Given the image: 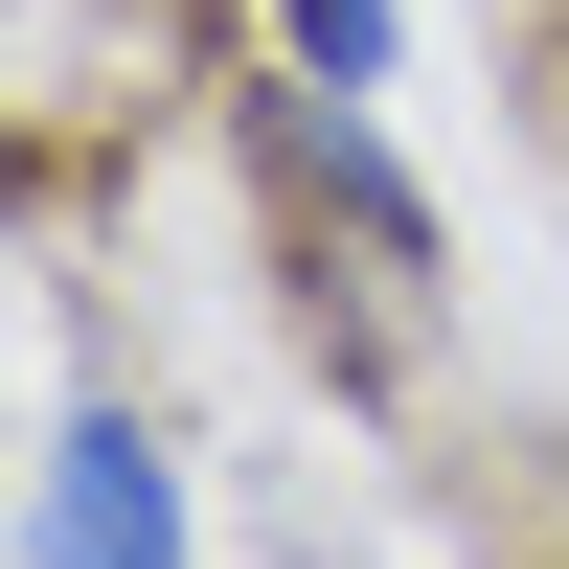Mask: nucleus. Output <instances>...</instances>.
I'll return each instance as SVG.
<instances>
[{
	"instance_id": "f257e3e1",
	"label": "nucleus",
	"mask_w": 569,
	"mask_h": 569,
	"mask_svg": "<svg viewBox=\"0 0 569 569\" xmlns=\"http://www.w3.org/2000/svg\"><path fill=\"white\" fill-rule=\"evenodd\" d=\"M46 569H182V479L114 433V410L46 456Z\"/></svg>"
},
{
	"instance_id": "f03ea898",
	"label": "nucleus",
	"mask_w": 569,
	"mask_h": 569,
	"mask_svg": "<svg viewBox=\"0 0 569 569\" xmlns=\"http://www.w3.org/2000/svg\"><path fill=\"white\" fill-rule=\"evenodd\" d=\"M297 69H319V91H365V69H388V0H297Z\"/></svg>"
}]
</instances>
